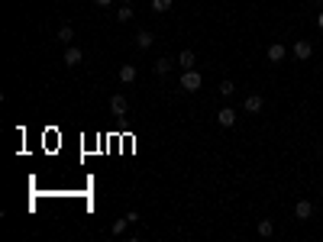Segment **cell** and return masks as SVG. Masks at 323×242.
I'll return each instance as SVG.
<instances>
[{
	"mask_svg": "<svg viewBox=\"0 0 323 242\" xmlns=\"http://www.w3.org/2000/svg\"><path fill=\"white\" fill-rule=\"evenodd\" d=\"M178 87H181V91H188V94H194V91H200V71L188 68L185 74H181V81H178Z\"/></svg>",
	"mask_w": 323,
	"mask_h": 242,
	"instance_id": "cell-1",
	"label": "cell"
},
{
	"mask_svg": "<svg viewBox=\"0 0 323 242\" xmlns=\"http://www.w3.org/2000/svg\"><path fill=\"white\" fill-rule=\"evenodd\" d=\"M81 58H84V52H81L78 46H68V48H65V58H62V62L75 68V65H81Z\"/></svg>",
	"mask_w": 323,
	"mask_h": 242,
	"instance_id": "cell-2",
	"label": "cell"
},
{
	"mask_svg": "<svg viewBox=\"0 0 323 242\" xmlns=\"http://www.w3.org/2000/svg\"><path fill=\"white\" fill-rule=\"evenodd\" d=\"M126 110H130V103H126V97H123V94L110 97V113H116V117H123Z\"/></svg>",
	"mask_w": 323,
	"mask_h": 242,
	"instance_id": "cell-3",
	"label": "cell"
},
{
	"mask_svg": "<svg viewBox=\"0 0 323 242\" xmlns=\"http://www.w3.org/2000/svg\"><path fill=\"white\" fill-rule=\"evenodd\" d=\"M216 123L223 126V129H230L233 123H236V110H230V107H223L220 113H216Z\"/></svg>",
	"mask_w": 323,
	"mask_h": 242,
	"instance_id": "cell-4",
	"label": "cell"
},
{
	"mask_svg": "<svg viewBox=\"0 0 323 242\" xmlns=\"http://www.w3.org/2000/svg\"><path fill=\"white\" fill-rule=\"evenodd\" d=\"M242 107H246V113H262V107H265V100H262L259 94H249Z\"/></svg>",
	"mask_w": 323,
	"mask_h": 242,
	"instance_id": "cell-5",
	"label": "cell"
},
{
	"mask_svg": "<svg viewBox=\"0 0 323 242\" xmlns=\"http://www.w3.org/2000/svg\"><path fill=\"white\" fill-rule=\"evenodd\" d=\"M294 55H297L300 62H307L310 55H314V46H310V42H304V39H300V42H294Z\"/></svg>",
	"mask_w": 323,
	"mask_h": 242,
	"instance_id": "cell-6",
	"label": "cell"
},
{
	"mask_svg": "<svg viewBox=\"0 0 323 242\" xmlns=\"http://www.w3.org/2000/svg\"><path fill=\"white\" fill-rule=\"evenodd\" d=\"M178 65H181V68H194V65H197V55H194L191 52V48H185V52H181V55H178Z\"/></svg>",
	"mask_w": 323,
	"mask_h": 242,
	"instance_id": "cell-7",
	"label": "cell"
},
{
	"mask_svg": "<svg viewBox=\"0 0 323 242\" xmlns=\"http://www.w3.org/2000/svg\"><path fill=\"white\" fill-rule=\"evenodd\" d=\"M310 213H314L310 200H297V207H294V217H297V219H310Z\"/></svg>",
	"mask_w": 323,
	"mask_h": 242,
	"instance_id": "cell-8",
	"label": "cell"
},
{
	"mask_svg": "<svg viewBox=\"0 0 323 242\" xmlns=\"http://www.w3.org/2000/svg\"><path fill=\"white\" fill-rule=\"evenodd\" d=\"M285 46L281 42H275V46H269V62H285Z\"/></svg>",
	"mask_w": 323,
	"mask_h": 242,
	"instance_id": "cell-9",
	"label": "cell"
},
{
	"mask_svg": "<svg viewBox=\"0 0 323 242\" xmlns=\"http://www.w3.org/2000/svg\"><path fill=\"white\" fill-rule=\"evenodd\" d=\"M133 81H136V68H133V65H123V68H120V84H133Z\"/></svg>",
	"mask_w": 323,
	"mask_h": 242,
	"instance_id": "cell-10",
	"label": "cell"
},
{
	"mask_svg": "<svg viewBox=\"0 0 323 242\" xmlns=\"http://www.w3.org/2000/svg\"><path fill=\"white\" fill-rule=\"evenodd\" d=\"M152 42H155V36H152V32H149V29L136 32V46H139V48H149V46H152Z\"/></svg>",
	"mask_w": 323,
	"mask_h": 242,
	"instance_id": "cell-11",
	"label": "cell"
},
{
	"mask_svg": "<svg viewBox=\"0 0 323 242\" xmlns=\"http://www.w3.org/2000/svg\"><path fill=\"white\" fill-rule=\"evenodd\" d=\"M55 39L62 42V46H71V39H75V32H71V26H62V29H58V36H55Z\"/></svg>",
	"mask_w": 323,
	"mask_h": 242,
	"instance_id": "cell-12",
	"label": "cell"
},
{
	"mask_svg": "<svg viewBox=\"0 0 323 242\" xmlns=\"http://www.w3.org/2000/svg\"><path fill=\"white\" fill-rule=\"evenodd\" d=\"M116 20H120V23H130V20H133L130 3H120V10H116Z\"/></svg>",
	"mask_w": 323,
	"mask_h": 242,
	"instance_id": "cell-13",
	"label": "cell"
},
{
	"mask_svg": "<svg viewBox=\"0 0 323 242\" xmlns=\"http://www.w3.org/2000/svg\"><path fill=\"white\" fill-rule=\"evenodd\" d=\"M271 233H275V223H271V219H262V223H259V236H262V239H269Z\"/></svg>",
	"mask_w": 323,
	"mask_h": 242,
	"instance_id": "cell-14",
	"label": "cell"
},
{
	"mask_svg": "<svg viewBox=\"0 0 323 242\" xmlns=\"http://www.w3.org/2000/svg\"><path fill=\"white\" fill-rule=\"evenodd\" d=\"M171 71V58H159L155 62V74H168Z\"/></svg>",
	"mask_w": 323,
	"mask_h": 242,
	"instance_id": "cell-15",
	"label": "cell"
},
{
	"mask_svg": "<svg viewBox=\"0 0 323 242\" xmlns=\"http://www.w3.org/2000/svg\"><path fill=\"white\" fill-rule=\"evenodd\" d=\"M152 10H155V13H168V10H171V0H152Z\"/></svg>",
	"mask_w": 323,
	"mask_h": 242,
	"instance_id": "cell-16",
	"label": "cell"
},
{
	"mask_svg": "<svg viewBox=\"0 0 323 242\" xmlns=\"http://www.w3.org/2000/svg\"><path fill=\"white\" fill-rule=\"evenodd\" d=\"M126 223H130V217H123V219H116L113 226H110V233H113V236H123V229H126Z\"/></svg>",
	"mask_w": 323,
	"mask_h": 242,
	"instance_id": "cell-17",
	"label": "cell"
},
{
	"mask_svg": "<svg viewBox=\"0 0 323 242\" xmlns=\"http://www.w3.org/2000/svg\"><path fill=\"white\" fill-rule=\"evenodd\" d=\"M233 91H236V84H233V81H223V84H220V94H223V97H230Z\"/></svg>",
	"mask_w": 323,
	"mask_h": 242,
	"instance_id": "cell-18",
	"label": "cell"
},
{
	"mask_svg": "<svg viewBox=\"0 0 323 242\" xmlns=\"http://www.w3.org/2000/svg\"><path fill=\"white\" fill-rule=\"evenodd\" d=\"M94 3H97V7H110V3H113V0H94Z\"/></svg>",
	"mask_w": 323,
	"mask_h": 242,
	"instance_id": "cell-19",
	"label": "cell"
},
{
	"mask_svg": "<svg viewBox=\"0 0 323 242\" xmlns=\"http://www.w3.org/2000/svg\"><path fill=\"white\" fill-rule=\"evenodd\" d=\"M317 26H320V29H323V10H320V13H317Z\"/></svg>",
	"mask_w": 323,
	"mask_h": 242,
	"instance_id": "cell-20",
	"label": "cell"
},
{
	"mask_svg": "<svg viewBox=\"0 0 323 242\" xmlns=\"http://www.w3.org/2000/svg\"><path fill=\"white\" fill-rule=\"evenodd\" d=\"M120 3H133V0H120Z\"/></svg>",
	"mask_w": 323,
	"mask_h": 242,
	"instance_id": "cell-21",
	"label": "cell"
}]
</instances>
